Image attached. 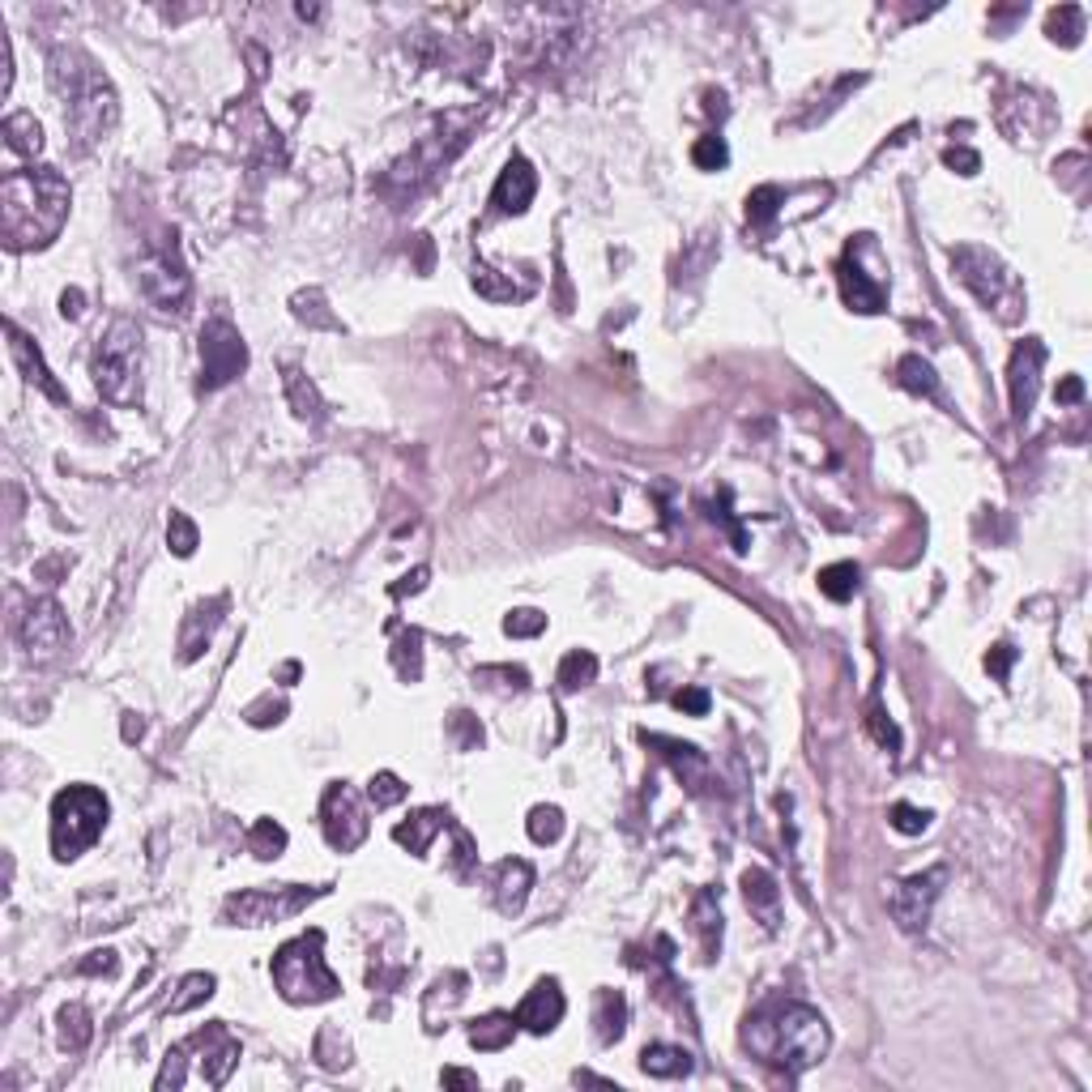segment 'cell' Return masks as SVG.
<instances>
[{
    "instance_id": "obj_49",
    "label": "cell",
    "mask_w": 1092,
    "mask_h": 1092,
    "mask_svg": "<svg viewBox=\"0 0 1092 1092\" xmlns=\"http://www.w3.org/2000/svg\"><path fill=\"white\" fill-rule=\"evenodd\" d=\"M943 163H947V167H956L961 175H973V171L981 167V158H977L973 150H956V146H952V150H947V154H943Z\"/></svg>"
},
{
    "instance_id": "obj_47",
    "label": "cell",
    "mask_w": 1092,
    "mask_h": 1092,
    "mask_svg": "<svg viewBox=\"0 0 1092 1092\" xmlns=\"http://www.w3.org/2000/svg\"><path fill=\"white\" fill-rule=\"evenodd\" d=\"M9 86H13V48H9L5 26H0V98L9 94Z\"/></svg>"
},
{
    "instance_id": "obj_20",
    "label": "cell",
    "mask_w": 1092,
    "mask_h": 1092,
    "mask_svg": "<svg viewBox=\"0 0 1092 1092\" xmlns=\"http://www.w3.org/2000/svg\"><path fill=\"white\" fill-rule=\"evenodd\" d=\"M530 884H534V866L521 862V858H508L496 866V905L500 913H521L525 896H530Z\"/></svg>"
},
{
    "instance_id": "obj_32",
    "label": "cell",
    "mask_w": 1092,
    "mask_h": 1092,
    "mask_svg": "<svg viewBox=\"0 0 1092 1092\" xmlns=\"http://www.w3.org/2000/svg\"><path fill=\"white\" fill-rule=\"evenodd\" d=\"M248 850H253L261 862L277 858L282 850H287V828H282L277 820H257L253 832H248Z\"/></svg>"
},
{
    "instance_id": "obj_4",
    "label": "cell",
    "mask_w": 1092,
    "mask_h": 1092,
    "mask_svg": "<svg viewBox=\"0 0 1092 1092\" xmlns=\"http://www.w3.org/2000/svg\"><path fill=\"white\" fill-rule=\"evenodd\" d=\"M321 947H325V935L321 931H307V935L291 939L273 956V985H277V995L287 999V1003H295V1007H303V1003H329L342 991V981L325 965Z\"/></svg>"
},
{
    "instance_id": "obj_46",
    "label": "cell",
    "mask_w": 1092,
    "mask_h": 1092,
    "mask_svg": "<svg viewBox=\"0 0 1092 1092\" xmlns=\"http://www.w3.org/2000/svg\"><path fill=\"white\" fill-rule=\"evenodd\" d=\"M870 730H875V738H879V743H884L888 751H896V747H901V730H896V726H892L884 713H879V709H870Z\"/></svg>"
},
{
    "instance_id": "obj_12",
    "label": "cell",
    "mask_w": 1092,
    "mask_h": 1092,
    "mask_svg": "<svg viewBox=\"0 0 1092 1092\" xmlns=\"http://www.w3.org/2000/svg\"><path fill=\"white\" fill-rule=\"evenodd\" d=\"M1041 367H1045V346L1037 337H1025L1011 350V367H1007V389H1011V414L1029 418L1037 406L1041 389Z\"/></svg>"
},
{
    "instance_id": "obj_30",
    "label": "cell",
    "mask_w": 1092,
    "mask_h": 1092,
    "mask_svg": "<svg viewBox=\"0 0 1092 1092\" xmlns=\"http://www.w3.org/2000/svg\"><path fill=\"white\" fill-rule=\"evenodd\" d=\"M90 1037H94L90 1011H86L82 1003H68V1007L60 1011V1041H64L68 1050H86V1045H90Z\"/></svg>"
},
{
    "instance_id": "obj_50",
    "label": "cell",
    "mask_w": 1092,
    "mask_h": 1092,
    "mask_svg": "<svg viewBox=\"0 0 1092 1092\" xmlns=\"http://www.w3.org/2000/svg\"><path fill=\"white\" fill-rule=\"evenodd\" d=\"M82 303H86V295H82V291H78V287H73V291H64V295H60V312H64V316H68V321H78V316H82V312H86V307H82Z\"/></svg>"
},
{
    "instance_id": "obj_26",
    "label": "cell",
    "mask_w": 1092,
    "mask_h": 1092,
    "mask_svg": "<svg viewBox=\"0 0 1092 1092\" xmlns=\"http://www.w3.org/2000/svg\"><path fill=\"white\" fill-rule=\"evenodd\" d=\"M691 918H696V931H700V952H704V961H713L717 947H721V909H717L713 892H704L696 901Z\"/></svg>"
},
{
    "instance_id": "obj_38",
    "label": "cell",
    "mask_w": 1092,
    "mask_h": 1092,
    "mask_svg": "<svg viewBox=\"0 0 1092 1092\" xmlns=\"http://www.w3.org/2000/svg\"><path fill=\"white\" fill-rule=\"evenodd\" d=\"M167 542H171V551L180 555V559H188L201 547V534H197V525L184 512H171V521H167Z\"/></svg>"
},
{
    "instance_id": "obj_37",
    "label": "cell",
    "mask_w": 1092,
    "mask_h": 1092,
    "mask_svg": "<svg viewBox=\"0 0 1092 1092\" xmlns=\"http://www.w3.org/2000/svg\"><path fill=\"white\" fill-rule=\"evenodd\" d=\"M525 828H530V836L538 845H555L563 836V811H559V806H534L530 820H525Z\"/></svg>"
},
{
    "instance_id": "obj_27",
    "label": "cell",
    "mask_w": 1092,
    "mask_h": 1092,
    "mask_svg": "<svg viewBox=\"0 0 1092 1092\" xmlns=\"http://www.w3.org/2000/svg\"><path fill=\"white\" fill-rule=\"evenodd\" d=\"M623 1029H627V1003H623V995L602 991V995H597V1037H602V1045H611V1041L623 1037Z\"/></svg>"
},
{
    "instance_id": "obj_54",
    "label": "cell",
    "mask_w": 1092,
    "mask_h": 1092,
    "mask_svg": "<svg viewBox=\"0 0 1092 1092\" xmlns=\"http://www.w3.org/2000/svg\"><path fill=\"white\" fill-rule=\"evenodd\" d=\"M444 1084H456V1088H478V1080L470 1071H444Z\"/></svg>"
},
{
    "instance_id": "obj_29",
    "label": "cell",
    "mask_w": 1092,
    "mask_h": 1092,
    "mask_svg": "<svg viewBox=\"0 0 1092 1092\" xmlns=\"http://www.w3.org/2000/svg\"><path fill=\"white\" fill-rule=\"evenodd\" d=\"M287 397H291V406H295L299 418H312V422L325 418V406H321V397H316L312 380L303 372H295V367H287Z\"/></svg>"
},
{
    "instance_id": "obj_18",
    "label": "cell",
    "mask_w": 1092,
    "mask_h": 1092,
    "mask_svg": "<svg viewBox=\"0 0 1092 1092\" xmlns=\"http://www.w3.org/2000/svg\"><path fill=\"white\" fill-rule=\"evenodd\" d=\"M5 333H9V355H13V363L22 367V376H26L30 384H39V389H43L52 402H60V406H64V402H68V393H64L60 384H56V376L48 372V363H43V355H39V346H34V342H30V337H26V333H22L13 321L5 325Z\"/></svg>"
},
{
    "instance_id": "obj_39",
    "label": "cell",
    "mask_w": 1092,
    "mask_h": 1092,
    "mask_svg": "<svg viewBox=\"0 0 1092 1092\" xmlns=\"http://www.w3.org/2000/svg\"><path fill=\"white\" fill-rule=\"evenodd\" d=\"M901 384H905V389H913V393L935 397V372H931V363L918 359V355L901 359Z\"/></svg>"
},
{
    "instance_id": "obj_9",
    "label": "cell",
    "mask_w": 1092,
    "mask_h": 1092,
    "mask_svg": "<svg viewBox=\"0 0 1092 1092\" xmlns=\"http://www.w3.org/2000/svg\"><path fill=\"white\" fill-rule=\"evenodd\" d=\"M248 367V346H243L239 329L223 316H214L201 329V389H223Z\"/></svg>"
},
{
    "instance_id": "obj_22",
    "label": "cell",
    "mask_w": 1092,
    "mask_h": 1092,
    "mask_svg": "<svg viewBox=\"0 0 1092 1092\" xmlns=\"http://www.w3.org/2000/svg\"><path fill=\"white\" fill-rule=\"evenodd\" d=\"M743 896L751 905V913H760L764 926H777V905H781V892L772 884L768 870H747L743 875Z\"/></svg>"
},
{
    "instance_id": "obj_15",
    "label": "cell",
    "mask_w": 1092,
    "mask_h": 1092,
    "mask_svg": "<svg viewBox=\"0 0 1092 1092\" xmlns=\"http://www.w3.org/2000/svg\"><path fill=\"white\" fill-rule=\"evenodd\" d=\"M68 637H73V631H68V619L60 615V607L52 602V597H43V602H34V607L26 611L22 645H26L30 653H39V657L60 653V649L68 645Z\"/></svg>"
},
{
    "instance_id": "obj_8",
    "label": "cell",
    "mask_w": 1092,
    "mask_h": 1092,
    "mask_svg": "<svg viewBox=\"0 0 1092 1092\" xmlns=\"http://www.w3.org/2000/svg\"><path fill=\"white\" fill-rule=\"evenodd\" d=\"M316 896H325V888H248V892H235L227 896L223 905V918L231 926H269V922H291L299 918V913L316 901Z\"/></svg>"
},
{
    "instance_id": "obj_42",
    "label": "cell",
    "mask_w": 1092,
    "mask_h": 1092,
    "mask_svg": "<svg viewBox=\"0 0 1092 1092\" xmlns=\"http://www.w3.org/2000/svg\"><path fill=\"white\" fill-rule=\"evenodd\" d=\"M892 828L905 832V836H918L931 828V811H918V806H909V802H896L892 806Z\"/></svg>"
},
{
    "instance_id": "obj_45",
    "label": "cell",
    "mask_w": 1092,
    "mask_h": 1092,
    "mask_svg": "<svg viewBox=\"0 0 1092 1092\" xmlns=\"http://www.w3.org/2000/svg\"><path fill=\"white\" fill-rule=\"evenodd\" d=\"M675 709H683V713H691V717H704V713H709V691L683 687V691L675 696Z\"/></svg>"
},
{
    "instance_id": "obj_6",
    "label": "cell",
    "mask_w": 1092,
    "mask_h": 1092,
    "mask_svg": "<svg viewBox=\"0 0 1092 1092\" xmlns=\"http://www.w3.org/2000/svg\"><path fill=\"white\" fill-rule=\"evenodd\" d=\"M952 269L965 287L973 291L977 303L991 307L999 321H1015L1020 312H1025V287H1020V277L991 253V248H977V243H961L952 248Z\"/></svg>"
},
{
    "instance_id": "obj_44",
    "label": "cell",
    "mask_w": 1092,
    "mask_h": 1092,
    "mask_svg": "<svg viewBox=\"0 0 1092 1092\" xmlns=\"http://www.w3.org/2000/svg\"><path fill=\"white\" fill-rule=\"evenodd\" d=\"M452 730H456V747L462 751H474L482 743V726L470 713H452Z\"/></svg>"
},
{
    "instance_id": "obj_11",
    "label": "cell",
    "mask_w": 1092,
    "mask_h": 1092,
    "mask_svg": "<svg viewBox=\"0 0 1092 1092\" xmlns=\"http://www.w3.org/2000/svg\"><path fill=\"white\" fill-rule=\"evenodd\" d=\"M321 824H325V840L333 850L350 854L359 850L363 836H367V811L359 806V794L350 790L346 781H333L321 798Z\"/></svg>"
},
{
    "instance_id": "obj_48",
    "label": "cell",
    "mask_w": 1092,
    "mask_h": 1092,
    "mask_svg": "<svg viewBox=\"0 0 1092 1092\" xmlns=\"http://www.w3.org/2000/svg\"><path fill=\"white\" fill-rule=\"evenodd\" d=\"M1011 661H1015V649H1011V645H995L991 653H985V671H991L995 679H1007Z\"/></svg>"
},
{
    "instance_id": "obj_17",
    "label": "cell",
    "mask_w": 1092,
    "mask_h": 1092,
    "mask_svg": "<svg viewBox=\"0 0 1092 1092\" xmlns=\"http://www.w3.org/2000/svg\"><path fill=\"white\" fill-rule=\"evenodd\" d=\"M538 193V175L525 158H512L500 180H496V193H491V205H496V214H525Z\"/></svg>"
},
{
    "instance_id": "obj_7",
    "label": "cell",
    "mask_w": 1092,
    "mask_h": 1092,
    "mask_svg": "<svg viewBox=\"0 0 1092 1092\" xmlns=\"http://www.w3.org/2000/svg\"><path fill=\"white\" fill-rule=\"evenodd\" d=\"M108 824V798L94 786H68L52 802V854L60 862L82 858L90 845L102 836Z\"/></svg>"
},
{
    "instance_id": "obj_41",
    "label": "cell",
    "mask_w": 1092,
    "mask_h": 1092,
    "mask_svg": "<svg viewBox=\"0 0 1092 1092\" xmlns=\"http://www.w3.org/2000/svg\"><path fill=\"white\" fill-rule=\"evenodd\" d=\"M406 794H410V790L402 786V777H397V772H376V777H372V786H367V798L380 806V811H384V806H397Z\"/></svg>"
},
{
    "instance_id": "obj_52",
    "label": "cell",
    "mask_w": 1092,
    "mask_h": 1092,
    "mask_svg": "<svg viewBox=\"0 0 1092 1092\" xmlns=\"http://www.w3.org/2000/svg\"><path fill=\"white\" fill-rule=\"evenodd\" d=\"M422 585H427V568H414L410 577H402V585H393V593L402 597V593H418Z\"/></svg>"
},
{
    "instance_id": "obj_40",
    "label": "cell",
    "mask_w": 1092,
    "mask_h": 1092,
    "mask_svg": "<svg viewBox=\"0 0 1092 1092\" xmlns=\"http://www.w3.org/2000/svg\"><path fill=\"white\" fill-rule=\"evenodd\" d=\"M691 163H696L700 171H717V167H726V163H730V150H726V141H721L717 132H709V137H700L696 146H691Z\"/></svg>"
},
{
    "instance_id": "obj_5",
    "label": "cell",
    "mask_w": 1092,
    "mask_h": 1092,
    "mask_svg": "<svg viewBox=\"0 0 1092 1092\" xmlns=\"http://www.w3.org/2000/svg\"><path fill=\"white\" fill-rule=\"evenodd\" d=\"M94 384L112 406L141 402V329L128 316H116L94 350Z\"/></svg>"
},
{
    "instance_id": "obj_28",
    "label": "cell",
    "mask_w": 1092,
    "mask_h": 1092,
    "mask_svg": "<svg viewBox=\"0 0 1092 1092\" xmlns=\"http://www.w3.org/2000/svg\"><path fill=\"white\" fill-rule=\"evenodd\" d=\"M593 679H597V657L589 649H577V653H568V657L559 661V687L563 691H581Z\"/></svg>"
},
{
    "instance_id": "obj_1",
    "label": "cell",
    "mask_w": 1092,
    "mask_h": 1092,
    "mask_svg": "<svg viewBox=\"0 0 1092 1092\" xmlns=\"http://www.w3.org/2000/svg\"><path fill=\"white\" fill-rule=\"evenodd\" d=\"M68 218V180L56 167H22L0 184V235L9 253L48 248Z\"/></svg>"
},
{
    "instance_id": "obj_25",
    "label": "cell",
    "mask_w": 1092,
    "mask_h": 1092,
    "mask_svg": "<svg viewBox=\"0 0 1092 1092\" xmlns=\"http://www.w3.org/2000/svg\"><path fill=\"white\" fill-rule=\"evenodd\" d=\"M5 146L13 150V154H39L43 150V124L34 120L30 112H13V116H5Z\"/></svg>"
},
{
    "instance_id": "obj_21",
    "label": "cell",
    "mask_w": 1092,
    "mask_h": 1092,
    "mask_svg": "<svg viewBox=\"0 0 1092 1092\" xmlns=\"http://www.w3.org/2000/svg\"><path fill=\"white\" fill-rule=\"evenodd\" d=\"M444 828H448V816L440 811V806H427V811H414L406 824H397V828H393V840L406 845L410 854L422 858V854L432 850V836L444 832Z\"/></svg>"
},
{
    "instance_id": "obj_34",
    "label": "cell",
    "mask_w": 1092,
    "mask_h": 1092,
    "mask_svg": "<svg viewBox=\"0 0 1092 1092\" xmlns=\"http://www.w3.org/2000/svg\"><path fill=\"white\" fill-rule=\"evenodd\" d=\"M1045 30H1050V39L1054 43H1067V48H1075L1080 43V34H1084V9H1075V5H1059L1050 13V22H1045Z\"/></svg>"
},
{
    "instance_id": "obj_43",
    "label": "cell",
    "mask_w": 1092,
    "mask_h": 1092,
    "mask_svg": "<svg viewBox=\"0 0 1092 1092\" xmlns=\"http://www.w3.org/2000/svg\"><path fill=\"white\" fill-rule=\"evenodd\" d=\"M542 627H547V615H538V611H512V615L504 619V631H508V637H538Z\"/></svg>"
},
{
    "instance_id": "obj_31",
    "label": "cell",
    "mask_w": 1092,
    "mask_h": 1092,
    "mask_svg": "<svg viewBox=\"0 0 1092 1092\" xmlns=\"http://www.w3.org/2000/svg\"><path fill=\"white\" fill-rule=\"evenodd\" d=\"M820 593L832 597V602H850L858 593V568L854 563H832V568L820 572Z\"/></svg>"
},
{
    "instance_id": "obj_14",
    "label": "cell",
    "mask_w": 1092,
    "mask_h": 1092,
    "mask_svg": "<svg viewBox=\"0 0 1092 1092\" xmlns=\"http://www.w3.org/2000/svg\"><path fill=\"white\" fill-rule=\"evenodd\" d=\"M188 1045L201 1054V1080H205L209 1088L227 1084V1075H231L235 1063H239V1041L231 1037V1029H227V1025H209L205 1033L188 1037Z\"/></svg>"
},
{
    "instance_id": "obj_51",
    "label": "cell",
    "mask_w": 1092,
    "mask_h": 1092,
    "mask_svg": "<svg viewBox=\"0 0 1092 1092\" xmlns=\"http://www.w3.org/2000/svg\"><path fill=\"white\" fill-rule=\"evenodd\" d=\"M78 973H116V952H94V961L78 965Z\"/></svg>"
},
{
    "instance_id": "obj_35",
    "label": "cell",
    "mask_w": 1092,
    "mask_h": 1092,
    "mask_svg": "<svg viewBox=\"0 0 1092 1092\" xmlns=\"http://www.w3.org/2000/svg\"><path fill=\"white\" fill-rule=\"evenodd\" d=\"M653 743L666 747V756H671V764H675L679 777H687V781H704V760H700L696 747H687V743H671V738H653Z\"/></svg>"
},
{
    "instance_id": "obj_13",
    "label": "cell",
    "mask_w": 1092,
    "mask_h": 1092,
    "mask_svg": "<svg viewBox=\"0 0 1092 1092\" xmlns=\"http://www.w3.org/2000/svg\"><path fill=\"white\" fill-rule=\"evenodd\" d=\"M943 879H947V870L935 866V870H926V875L905 879V884L892 892L888 909H892V918L901 922V931H922V926H926L931 905H935V896H939V884H943Z\"/></svg>"
},
{
    "instance_id": "obj_53",
    "label": "cell",
    "mask_w": 1092,
    "mask_h": 1092,
    "mask_svg": "<svg viewBox=\"0 0 1092 1092\" xmlns=\"http://www.w3.org/2000/svg\"><path fill=\"white\" fill-rule=\"evenodd\" d=\"M1080 397H1084V380L1080 376H1067L1059 384V402H1080Z\"/></svg>"
},
{
    "instance_id": "obj_33",
    "label": "cell",
    "mask_w": 1092,
    "mask_h": 1092,
    "mask_svg": "<svg viewBox=\"0 0 1092 1092\" xmlns=\"http://www.w3.org/2000/svg\"><path fill=\"white\" fill-rule=\"evenodd\" d=\"M214 973H188L184 981H180V995L171 999V1011L180 1015V1011H193V1007H201L209 995H214Z\"/></svg>"
},
{
    "instance_id": "obj_24",
    "label": "cell",
    "mask_w": 1092,
    "mask_h": 1092,
    "mask_svg": "<svg viewBox=\"0 0 1092 1092\" xmlns=\"http://www.w3.org/2000/svg\"><path fill=\"white\" fill-rule=\"evenodd\" d=\"M641 1071L653 1080H683L691 1071V1054L679 1045H649L641 1054Z\"/></svg>"
},
{
    "instance_id": "obj_16",
    "label": "cell",
    "mask_w": 1092,
    "mask_h": 1092,
    "mask_svg": "<svg viewBox=\"0 0 1092 1092\" xmlns=\"http://www.w3.org/2000/svg\"><path fill=\"white\" fill-rule=\"evenodd\" d=\"M563 991H559V981L555 977H547V981H538L530 995H525V1003L517 1007V1025L521 1029H530V1033H538V1037H547L559 1020H563Z\"/></svg>"
},
{
    "instance_id": "obj_3",
    "label": "cell",
    "mask_w": 1092,
    "mask_h": 1092,
    "mask_svg": "<svg viewBox=\"0 0 1092 1092\" xmlns=\"http://www.w3.org/2000/svg\"><path fill=\"white\" fill-rule=\"evenodd\" d=\"M747 1045L777 1067L806 1071L828 1054V1025L816 1007L786 1003L772 1020H756L747 1029Z\"/></svg>"
},
{
    "instance_id": "obj_19",
    "label": "cell",
    "mask_w": 1092,
    "mask_h": 1092,
    "mask_svg": "<svg viewBox=\"0 0 1092 1092\" xmlns=\"http://www.w3.org/2000/svg\"><path fill=\"white\" fill-rule=\"evenodd\" d=\"M840 295H845V303H850L854 312H879L884 307V282H870L862 269H858V261L845 253V261H840Z\"/></svg>"
},
{
    "instance_id": "obj_36",
    "label": "cell",
    "mask_w": 1092,
    "mask_h": 1092,
    "mask_svg": "<svg viewBox=\"0 0 1092 1092\" xmlns=\"http://www.w3.org/2000/svg\"><path fill=\"white\" fill-rule=\"evenodd\" d=\"M393 661H397V675L410 679V683L422 675V637H418V631H402L397 649H393Z\"/></svg>"
},
{
    "instance_id": "obj_2",
    "label": "cell",
    "mask_w": 1092,
    "mask_h": 1092,
    "mask_svg": "<svg viewBox=\"0 0 1092 1092\" xmlns=\"http://www.w3.org/2000/svg\"><path fill=\"white\" fill-rule=\"evenodd\" d=\"M52 78H56V90L64 98V116H68V128L78 132L82 141V150L90 146V141H98L102 132H108L120 116L116 108V90L112 82L98 73V68L82 56V52H56L52 56Z\"/></svg>"
},
{
    "instance_id": "obj_23",
    "label": "cell",
    "mask_w": 1092,
    "mask_h": 1092,
    "mask_svg": "<svg viewBox=\"0 0 1092 1092\" xmlns=\"http://www.w3.org/2000/svg\"><path fill=\"white\" fill-rule=\"evenodd\" d=\"M512 1037H517V1015H504V1011H491V1015H482V1020L470 1025V1045L486 1050V1054L504 1050Z\"/></svg>"
},
{
    "instance_id": "obj_10",
    "label": "cell",
    "mask_w": 1092,
    "mask_h": 1092,
    "mask_svg": "<svg viewBox=\"0 0 1092 1092\" xmlns=\"http://www.w3.org/2000/svg\"><path fill=\"white\" fill-rule=\"evenodd\" d=\"M137 282H141V295H146L158 312H184L188 307V295H193V282L180 265V253H175V243H163L154 248L146 261L137 265Z\"/></svg>"
}]
</instances>
